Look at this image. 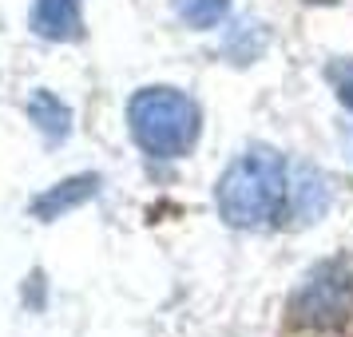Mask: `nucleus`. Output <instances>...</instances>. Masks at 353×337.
Returning <instances> with one entry per match:
<instances>
[{"label":"nucleus","mask_w":353,"mask_h":337,"mask_svg":"<svg viewBox=\"0 0 353 337\" xmlns=\"http://www.w3.org/2000/svg\"><path fill=\"white\" fill-rule=\"evenodd\" d=\"M128 123L135 143L151 159H179L199 139V108L175 88H143L128 103Z\"/></svg>","instance_id":"nucleus-2"},{"label":"nucleus","mask_w":353,"mask_h":337,"mask_svg":"<svg viewBox=\"0 0 353 337\" xmlns=\"http://www.w3.org/2000/svg\"><path fill=\"white\" fill-rule=\"evenodd\" d=\"M96 187H99L96 175H76V178H68V183H56L52 191H44L32 203V214L36 218H44V223H52V218H60L64 210L88 203V198L96 194Z\"/></svg>","instance_id":"nucleus-5"},{"label":"nucleus","mask_w":353,"mask_h":337,"mask_svg":"<svg viewBox=\"0 0 353 337\" xmlns=\"http://www.w3.org/2000/svg\"><path fill=\"white\" fill-rule=\"evenodd\" d=\"M330 80H334V88H337V99L353 112V60L330 68Z\"/></svg>","instance_id":"nucleus-8"},{"label":"nucleus","mask_w":353,"mask_h":337,"mask_svg":"<svg viewBox=\"0 0 353 337\" xmlns=\"http://www.w3.org/2000/svg\"><path fill=\"white\" fill-rule=\"evenodd\" d=\"M32 32L44 40H80V4L76 0H36Z\"/></svg>","instance_id":"nucleus-4"},{"label":"nucleus","mask_w":353,"mask_h":337,"mask_svg":"<svg viewBox=\"0 0 353 337\" xmlns=\"http://www.w3.org/2000/svg\"><path fill=\"white\" fill-rule=\"evenodd\" d=\"M226 8H230V0H175L179 20L191 28H214L226 17Z\"/></svg>","instance_id":"nucleus-7"},{"label":"nucleus","mask_w":353,"mask_h":337,"mask_svg":"<svg viewBox=\"0 0 353 337\" xmlns=\"http://www.w3.org/2000/svg\"><path fill=\"white\" fill-rule=\"evenodd\" d=\"M286 163L270 147H250L219 178V214L230 226H266L286 207Z\"/></svg>","instance_id":"nucleus-1"},{"label":"nucleus","mask_w":353,"mask_h":337,"mask_svg":"<svg viewBox=\"0 0 353 337\" xmlns=\"http://www.w3.org/2000/svg\"><path fill=\"white\" fill-rule=\"evenodd\" d=\"M310 4H330V0H310Z\"/></svg>","instance_id":"nucleus-9"},{"label":"nucleus","mask_w":353,"mask_h":337,"mask_svg":"<svg viewBox=\"0 0 353 337\" xmlns=\"http://www.w3.org/2000/svg\"><path fill=\"white\" fill-rule=\"evenodd\" d=\"M28 119L48 135L52 143H56V139H68V131H72V112H68L52 92H36V96L28 99Z\"/></svg>","instance_id":"nucleus-6"},{"label":"nucleus","mask_w":353,"mask_h":337,"mask_svg":"<svg viewBox=\"0 0 353 337\" xmlns=\"http://www.w3.org/2000/svg\"><path fill=\"white\" fill-rule=\"evenodd\" d=\"M350 305H353V270L345 262H321L318 270L305 274L290 309L305 325H334L350 314Z\"/></svg>","instance_id":"nucleus-3"}]
</instances>
